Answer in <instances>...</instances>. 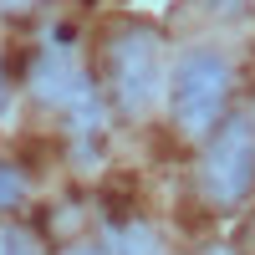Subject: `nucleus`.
Returning <instances> with one entry per match:
<instances>
[{
	"label": "nucleus",
	"mask_w": 255,
	"mask_h": 255,
	"mask_svg": "<svg viewBox=\"0 0 255 255\" xmlns=\"http://www.w3.org/2000/svg\"><path fill=\"white\" fill-rule=\"evenodd\" d=\"M225 102H230V61L215 51L179 56L174 77H168V108L184 133H209L225 118Z\"/></svg>",
	"instance_id": "1"
},
{
	"label": "nucleus",
	"mask_w": 255,
	"mask_h": 255,
	"mask_svg": "<svg viewBox=\"0 0 255 255\" xmlns=\"http://www.w3.org/2000/svg\"><path fill=\"white\" fill-rule=\"evenodd\" d=\"M250 184H255V138L235 118L215 133V143L204 153V194L230 209V204H240L250 194Z\"/></svg>",
	"instance_id": "2"
},
{
	"label": "nucleus",
	"mask_w": 255,
	"mask_h": 255,
	"mask_svg": "<svg viewBox=\"0 0 255 255\" xmlns=\"http://www.w3.org/2000/svg\"><path fill=\"white\" fill-rule=\"evenodd\" d=\"M108 72H113V87H118V102L123 108H148L158 92V77H163V56H158V36L153 31H118L113 51H108Z\"/></svg>",
	"instance_id": "3"
},
{
	"label": "nucleus",
	"mask_w": 255,
	"mask_h": 255,
	"mask_svg": "<svg viewBox=\"0 0 255 255\" xmlns=\"http://www.w3.org/2000/svg\"><path fill=\"white\" fill-rule=\"evenodd\" d=\"M31 87H36V97H41V102H56V108H67L72 97H82V92H87V82H82V72L72 67V56L56 46V51H46V56L36 61Z\"/></svg>",
	"instance_id": "4"
},
{
	"label": "nucleus",
	"mask_w": 255,
	"mask_h": 255,
	"mask_svg": "<svg viewBox=\"0 0 255 255\" xmlns=\"http://www.w3.org/2000/svg\"><path fill=\"white\" fill-rule=\"evenodd\" d=\"M20 199H26V174L15 163H0V209H10Z\"/></svg>",
	"instance_id": "5"
},
{
	"label": "nucleus",
	"mask_w": 255,
	"mask_h": 255,
	"mask_svg": "<svg viewBox=\"0 0 255 255\" xmlns=\"http://www.w3.org/2000/svg\"><path fill=\"white\" fill-rule=\"evenodd\" d=\"M0 255H36V245L20 230H0Z\"/></svg>",
	"instance_id": "6"
},
{
	"label": "nucleus",
	"mask_w": 255,
	"mask_h": 255,
	"mask_svg": "<svg viewBox=\"0 0 255 255\" xmlns=\"http://www.w3.org/2000/svg\"><path fill=\"white\" fill-rule=\"evenodd\" d=\"M10 113V77H5V67H0V118Z\"/></svg>",
	"instance_id": "7"
},
{
	"label": "nucleus",
	"mask_w": 255,
	"mask_h": 255,
	"mask_svg": "<svg viewBox=\"0 0 255 255\" xmlns=\"http://www.w3.org/2000/svg\"><path fill=\"white\" fill-rule=\"evenodd\" d=\"M36 0H0V10H31Z\"/></svg>",
	"instance_id": "8"
},
{
	"label": "nucleus",
	"mask_w": 255,
	"mask_h": 255,
	"mask_svg": "<svg viewBox=\"0 0 255 255\" xmlns=\"http://www.w3.org/2000/svg\"><path fill=\"white\" fill-rule=\"evenodd\" d=\"M67 255H102V250H92V245H82V250H67Z\"/></svg>",
	"instance_id": "9"
}]
</instances>
